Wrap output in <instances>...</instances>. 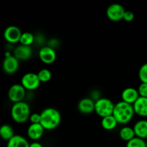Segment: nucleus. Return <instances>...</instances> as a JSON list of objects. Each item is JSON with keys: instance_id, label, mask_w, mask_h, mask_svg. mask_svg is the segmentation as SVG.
I'll list each match as a JSON object with an SVG mask.
<instances>
[{"instance_id": "aec40b11", "label": "nucleus", "mask_w": 147, "mask_h": 147, "mask_svg": "<svg viewBox=\"0 0 147 147\" xmlns=\"http://www.w3.org/2000/svg\"><path fill=\"white\" fill-rule=\"evenodd\" d=\"M14 136V129L10 125L3 124L0 127V137L4 141L9 142Z\"/></svg>"}, {"instance_id": "c85d7f7f", "label": "nucleus", "mask_w": 147, "mask_h": 147, "mask_svg": "<svg viewBox=\"0 0 147 147\" xmlns=\"http://www.w3.org/2000/svg\"><path fill=\"white\" fill-rule=\"evenodd\" d=\"M146 147H147V140L146 141Z\"/></svg>"}, {"instance_id": "20e7f679", "label": "nucleus", "mask_w": 147, "mask_h": 147, "mask_svg": "<svg viewBox=\"0 0 147 147\" xmlns=\"http://www.w3.org/2000/svg\"><path fill=\"white\" fill-rule=\"evenodd\" d=\"M115 104L107 98H99L95 103V112L102 119L113 115Z\"/></svg>"}, {"instance_id": "f03ea898", "label": "nucleus", "mask_w": 147, "mask_h": 147, "mask_svg": "<svg viewBox=\"0 0 147 147\" xmlns=\"http://www.w3.org/2000/svg\"><path fill=\"white\" fill-rule=\"evenodd\" d=\"M41 121L40 124L45 130L50 131L55 129L61 121V115L59 111L54 108H47L40 113Z\"/></svg>"}, {"instance_id": "f257e3e1", "label": "nucleus", "mask_w": 147, "mask_h": 147, "mask_svg": "<svg viewBox=\"0 0 147 147\" xmlns=\"http://www.w3.org/2000/svg\"><path fill=\"white\" fill-rule=\"evenodd\" d=\"M135 114L133 105L124 101L118 102L115 104L113 116L119 124H126L130 122Z\"/></svg>"}, {"instance_id": "9d476101", "label": "nucleus", "mask_w": 147, "mask_h": 147, "mask_svg": "<svg viewBox=\"0 0 147 147\" xmlns=\"http://www.w3.org/2000/svg\"><path fill=\"white\" fill-rule=\"evenodd\" d=\"M20 66V61L11 55L10 57H4L2 63V69L5 73L8 75H12L18 70Z\"/></svg>"}, {"instance_id": "9b49d317", "label": "nucleus", "mask_w": 147, "mask_h": 147, "mask_svg": "<svg viewBox=\"0 0 147 147\" xmlns=\"http://www.w3.org/2000/svg\"><path fill=\"white\" fill-rule=\"evenodd\" d=\"M45 129L40 123H31L27 131V136L31 140L37 142L42 137Z\"/></svg>"}, {"instance_id": "1a4fd4ad", "label": "nucleus", "mask_w": 147, "mask_h": 147, "mask_svg": "<svg viewBox=\"0 0 147 147\" xmlns=\"http://www.w3.org/2000/svg\"><path fill=\"white\" fill-rule=\"evenodd\" d=\"M38 55L40 60L46 65L53 64L57 57L56 52L50 46H44L41 47L39 50Z\"/></svg>"}, {"instance_id": "423d86ee", "label": "nucleus", "mask_w": 147, "mask_h": 147, "mask_svg": "<svg viewBox=\"0 0 147 147\" xmlns=\"http://www.w3.org/2000/svg\"><path fill=\"white\" fill-rule=\"evenodd\" d=\"M26 96V89L22 84H14L8 90V98L14 103L22 102Z\"/></svg>"}, {"instance_id": "4468645a", "label": "nucleus", "mask_w": 147, "mask_h": 147, "mask_svg": "<svg viewBox=\"0 0 147 147\" xmlns=\"http://www.w3.org/2000/svg\"><path fill=\"white\" fill-rule=\"evenodd\" d=\"M96 101L90 98H84L79 101L78 109L83 114H90L95 111Z\"/></svg>"}, {"instance_id": "a211bd4d", "label": "nucleus", "mask_w": 147, "mask_h": 147, "mask_svg": "<svg viewBox=\"0 0 147 147\" xmlns=\"http://www.w3.org/2000/svg\"><path fill=\"white\" fill-rule=\"evenodd\" d=\"M102 128L106 131H112L114 129H116L117 125L119 124L115 119L114 116L113 115L111 116H106V117L103 118L101 119V122H100Z\"/></svg>"}, {"instance_id": "4be33fe9", "label": "nucleus", "mask_w": 147, "mask_h": 147, "mask_svg": "<svg viewBox=\"0 0 147 147\" xmlns=\"http://www.w3.org/2000/svg\"><path fill=\"white\" fill-rule=\"evenodd\" d=\"M39 79L41 83H47L49 82L52 78V73L50 70L43 68L37 73Z\"/></svg>"}, {"instance_id": "a878e982", "label": "nucleus", "mask_w": 147, "mask_h": 147, "mask_svg": "<svg viewBox=\"0 0 147 147\" xmlns=\"http://www.w3.org/2000/svg\"><path fill=\"white\" fill-rule=\"evenodd\" d=\"M29 120L30 121L31 123H40L41 121V115L38 113H32Z\"/></svg>"}, {"instance_id": "ddd939ff", "label": "nucleus", "mask_w": 147, "mask_h": 147, "mask_svg": "<svg viewBox=\"0 0 147 147\" xmlns=\"http://www.w3.org/2000/svg\"><path fill=\"white\" fill-rule=\"evenodd\" d=\"M140 97L137 89L132 87L125 88L121 93L122 101H124L129 104L134 105L135 102Z\"/></svg>"}, {"instance_id": "2eb2a0df", "label": "nucleus", "mask_w": 147, "mask_h": 147, "mask_svg": "<svg viewBox=\"0 0 147 147\" xmlns=\"http://www.w3.org/2000/svg\"><path fill=\"white\" fill-rule=\"evenodd\" d=\"M135 114L141 117H147V98L139 97L133 105Z\"/></svg>"}, {"instance_id": "7ed1b4c3", "label": "nucleus", "mask_w": 147, "mask_h": 147, "mask_svg": "<svg viewBox=\"0 0 147 147\" xmlns=\"http://www.w3.org/2000/svg\"><path fill=\"white\" fill-rule=\"evenodd\" d=\"M30 106L25 102L14 103L11 109V116L14 122L17 123H24L30 119Z\"/></svg>"}, {"instance_id": "6e6552de", "label": "nucleus", "mask_w": 147, "mask_h": 147, "mask_svg": "<svg viewBox=\"0 0 147 147\" xmlns=\"http://www.w3.org/2000/svg\"><path fill=\"white\" fill-rule=\"evenodd\" d=\"M22 34V32L18 27L10 25L4 30L3 36L6 42L10 44H15V43L20 42Z\"/></svg>"}, {"instance_id": "39448f33", "label": "nucleus", "mask_w": 147, "mask_h": 147, "mask_svg": "<svg viewBox=\"0 0 147 147\" xmlns=\"http://www.w3.org/2000/svg\"><path fill=\"white\" fill-rule=\"evenodd\" d=\"M125 12L126 10L121 4L114 3L108 7L106 9V16L111 21L119 22L123 20Z\"/></svg>"}, {"instance_id": "0eeeda50", "label": "nucleus", "mask_w": 147, "mask_h": 147, "mask_svg": "<svg viewBox=\"0 0 147 147\" xmlns=\"http://www.w3.org/2000/svg\"><path fill=\"white\" fill-rule=\"evenodd\" d=\"M40 82L37 73H27L22 76L21 79V84L26 90H34L38 88Z\"/></svg>"}, {"instance_id": "5701e85b", "label": "nucleus", "mask_w": 147, "mask_h": 147, "mask_svg": "<svg viewBox=\"0 0 147 147\" xmlns=\"http://www.w3.org/2000/svg\"><path fill=\"white\" fill-rule=\"evenodd\" d=\"M126 147H146V142L144 139L135 137L126 143Z\"/></svg>"}, {"instance_id": "bb28decb", "label": "nucleus", "mask_w": 147, "mask_h": 147, "mask_svg": "<svg viewBox=\"0 0 147 147\" xmlns=\"http://www.w3.org/2000/svg\"><path fill=\"white\" fill-rule=\"evenodd\" d=\"M134 20V14L131 11H126L123 17V20L127 22H130Z\"/></svg>"}, {"instance_id": "6ab92c4d", "label": "nucleus", "mask_w": 147, "mask_h": 147, "mask_svg": "<svg viewBox=\"0 0 147 147\" xmlns=\"http://www.w3.org/2000/svg\"><path fill=\"white\" fill-rule=\"evenodd\" d=\"M119 136L122 140L126 142H129V141L136 137L134 128L129 127V126H124L119 131Z\"/></svg>"}, {"instance_id": "dca6fc26", "label": "nucleus", "mask_w": 147, "mask_h": 147, "mask_svg": "<svg viewBox=\"0 0 147 147\" xmlns=\"http://www.w3.org/2000/svg\"><path fill=\"white\" fill-rule=\"evenodd\" d=\"M133 128L136 137L147 140V120L142 119L138 121Z\"/></svg>"}, {"instance_id": "412c9836", "label": "nucleus", "mask_w": 147, "mask_h": 147, "mask_svg": "<svg viewBox=\"0 0 147 147\" xmlns=\"http://www.w3.org/2000/svg\"><path fill=\"white\" fill-rule=\"evenodd\" d=\"M34 41V36L32 33L25 32L22 34L21 38H20V45L26 46H30Z\"/></svg>"}, {"instance_id": "b1692460", "label": "nucleus", "mask_w": 147, "mask_h": 147, "mask_svg": "<svg viewBox=\"0 0 147 147\" xmlns=\"http://www.w3.org/2000/svg\"><path fill=\"white\" fill-rule=\"evenodd\" d=\"M139 78L142 83H147V63L142 65L139 68Z\"/></svg>"}, {"instance_id": "cd10ccee", "label": "nucleus", "mask_w": 147, "mask_h": 147, "mask_svg": "<svg viewBox=\"0 0 147 147\" xmlns=\"http://www.w3.org/2000/svg\"><path fill=\"white\" fill-rule=\"evenodd\" d=\"M30 147H43L42 145L38 142H34L30 144Z\"/></svg>"}, {"instance_id": "393cba45", "label": "nucleus", "mask_w": 147, "mask_h": 147, "mask_svg": "<svg viewBox=\"0 0 147 147\" xmlns=\"http://www.w3.org/2000/svg\"><path fill=\"white\" fill-rule=\"evenodd\" d=\"M137 90L140 97L147 98V83H141Z\"/></svg>"}, {"instance_id": "f8f14e48", "label": "nucleus", "mask_w": 147, "mask_h": 147, "mask_svg": "<svg viewBox=\"0 0 147 147\" xmlns=\"http://www.w3.org/2000/svg\"><path fill=\"white\" fill-rule=\"evenodd\" d=\"M13 55L20 60H27L32 55V49L30 46L20 45L14 50Z\"/></svg>"}, {"instance_id": "f3484780", "label": "nucleus", "mask_w": 147, "mask_h": 147, "mask_svg": "<svg viewBox=\"0 0 147 147\" xmlns=\"http://www.w3.org/2000/svg\"><path fill=\"white\" fill-rule=\"evenodd\" d=\"M30 144L22 136L14 135L9 142H7V147H30Z\"/></svg>"}]
</instances>
